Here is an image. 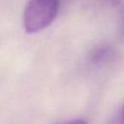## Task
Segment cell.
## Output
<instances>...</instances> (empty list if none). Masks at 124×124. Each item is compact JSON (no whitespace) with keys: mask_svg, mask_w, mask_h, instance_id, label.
I'll return each mask as SVG.
<instances>
[{"mask_svg":"<svg viewBox=\"0 0 124 124\" xmlns=\"http://www.w3.org/2000/svg\"><path fill=\"white\" fill-rule=\"evenodd\" d=\"M62 0H29L23 12V27L27 33H38L55 19Z\"/></svg>","mask_w":124,"mask_h":124,"instance_id":"cell-1","label":"cell"},{"mask_svg":"<svg viewBox=\"0 0 124 124\" xmlns=\"http://www.w3.org/2000/svg\"><path fill=\"white\" fill-rule=\"evenodd\" d=\"M113 55V49L110 46H102L97 49L92 53L91 55V61L95 64L103 63L106 62L108 59L111 58Z\"/></svg>","mask_w":124,"mask_h":124,"instance_id":"cell-2","label":"cell"},{"mask_svg":"<svg viewBox=\"0 0 124 124\" xmlns=\"http://www.w3.org/2000/svg\"><path fill=\"white\" fill-rule=\"evenodd\" d=\"M60 124H87V123L83 119H74V120H69V121L62 122Z\"/></svg>","mask_w":124,"mask_h":124,"instance_id":"cell-3","label":"cell"},{"mask_svg":"<svg viewBox=\"0 0 124 124\" xmlns=\"http://www.w3.org/2000/svg\"><path fill=\"white\" fill-rule=\"evenodd\" d=\"M121 30H122V35H123V37H124V20H123V23H122V28H121Z\"/></svg>","mask_w":124,"mask_h":124,"instance_id":"cell-5","label":"cell"},{"mask_svg":"<svg viewBox=\"0 0 124 124\" xmlns=\"http://www.w3.org/2000/svg\"><path fill=\"white\" fill-rule=\"evenodd\" d=\"M118 124H124V108L122 109V112H121V114H120Z\"/></svg>","mask_w":124,"mask_h":124,"instance_id":"cell-4","label":"cell"}]
</instances>
